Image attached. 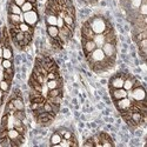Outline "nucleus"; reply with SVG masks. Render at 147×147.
I'll use <instances>...</instances> for the list:
<instances>
[{
    "label": "nucleus",
    "mask_w": 147,
    "mask_h": 147,
    "mask_svg": "<svg viewBox=\"0 0 147 147\" xmlns=\"http://www.w3.org/2000/svg\"><path fill=\"white\" fill-rule=\"evenodd\" d=\"M88 25L91 30L94 32V34H101L105 33L109 27H112L109 25V22L101 16H94L87 20Z\"/></svg>",
    "instance_id": "f257e3e1"
},
{
    "label": "nucleus",
    "mask_w": 147,
    "mask_h": 147,
    "mask_svg": "<svg viewBox=\"0 0 147 147\" xmlns=\"http://www.w3.org/2000/svg\"><path fill=\"white\" fill-rule=\"evenodd\" d=\"M128 73L127 72H119L117 74H114L108 81V87L109 90H114V88H121L124 85V80L127 77Z\"/></svg>",
    "instance_id": "f03ea898"
},
{
    "label": "nucleus",
    "mask_w": 147,
    "mask_h": 147,
    "mask_svg": "<svg viewBox=\"0 0 147 147\" xmlns=\"http://www.w3.org/2000/svg\"><path fill=\"white\" fill-rule=\"evenodd\" d=\"M129 98L134 101H145L146 100V88L142 86V85H139V86L133 87L131 91H128V95Z\"/></svg>",
    "instance_id": "7ed1b4c3"
},
{
    "label": "nucleus",
    "mask_w": 147,
    "mask_h": 147,
    "mask_svg": "<svg viewBox=\"0 0 147 147\" xmlns=\"http://www.w3.org/2000/svg\"><path fill=\"white\" fill-rule=\"evenodd\" d=\"M22 17H24V22H26L27 25H30L33 28L36 26V24L39 22V13L36 9L25 12V13H22Z\"/></svg>",
    "instance_id": "20e7f679"
},
{
    "label": "nucleus",
    "mask_w": 147,
    "mask_h": 147,
    "mask_svg": "<svg viewBox=\"0 0 147 147\" xmlns=\"http://www.w3.org/2000/svg\"><path fill=\"white\" fill-rule=\"evenodd\" d=\"M117 109L120 112V113H124V112H127L131 109V106H132V98L129 96H126V98H122L120 100H115L113 101Z\"/></svg>",
    "instance_id": "39448f33"
},
{
    "label": "nucleus",
    "mask_w": 147,
    "mask_h": 147,
    "mask_svg": "<svg viewBox=\"0 0 147 147\" xmlns=\"http://www.w3.org/2000/svg\"><path fill=\"white\" fill-rule=\"evenodd\" d=\"M101 50H102L104 54L106 55V58L111 59V60H115V58H117V44L105 42L101 47Z\"/></svg>",
    "instance_id": "423d86ee"
},
{
    "label": "nucleus",
    "mask_w": 147,
    "mask_h": 147,
    "mask_svg": "<svg viewBox=\"0 0 147 147\" xmlns=\"http://www.w3.org/2000/svg\"><path fill=\"white\" fill-rule=\"evenodd\" d=\"M81 45H82V51H84L85 57H87L96 48V45L92 39H87V40L81 39Z\"/></svg>",
    "instance_id": "0eeeda50"
},
{
    "label": "nucleus",
    "mask_w": 147,
    "mask_h": 147,
    "mask_svg": "<svg viewBox=\"0 0 147 147\" xmlns=\"http://www.w3.org/2000/svg\"><path fill=\"white\" fill-rule=\"evenodd\" d=\"M109 94H111V98L112 100L115 101V100H120L122 98H126L128 95V92L124 88H114V90H109Z\"/></svg>",
    "instance_id": "6e6552de"
},
{
    "label": "nucleus",
    "mask_w": 147,
    "mask_h": 147,
    "mask_svg": "<svg viewBox=\"0 0 147 147\" xmlns=\"http://www.w3.org/2000/svg\"><path fill=\"white\" fill-rule=\"evenodd\" d=\"M93 36H94V32L91 30L88 22L86 21L81 27V39H85V40L93 39Z\"/></svg>",
    "instance_id": "1a4fd4ad"
},
{
    "label": "nucleus",
    "mask_w": 147,
    "mask_h": 147,
    "mask_svg": "<svg viewBox=\"0 0 147 147\" xmlns=\"http://www.w3.org/2000/svg\"><path fill=\"white\" fill-rule=\"evenodd\" d=\"M7 20L9 26H18L20 22H24V17L22 14H13V13H8L7 16Z\"/></svg>",
    "instance_id": "9d476101"
},
{
    "label": "nucleus",
    "mask_w": 147,
    "mask_h": 147,
    "mask_svg": "<svg viewBox=\"0 0 147 147\" xmlns=\"http://www.w3.org/2000/svg\"><path fill=\"white\" fill-rule=\"evenodd\" d=\"M98 136H99L101 146H104V147H107V146H114V141L112 140L111 137H109V134H107L106 132H100L99 134H98Z\"/></svg>",
    "instance_id": "9b49d317"
},
{
    "label": "nucleus",
    "mask_w": 147,
    "mask_h": 147,
    "mask_svg": "<svg viewBox=\"0 0 147 147\" xmlns=\"http://www.w3.org/2000/svg\"><path fill=\"white\" fill-rule=\"evenodd\" d=\"M136 77H133V76H131L129 73L127 74V77L125 78V80H124V85H122V88L124 90H126L127 92L128 91H131L133 87H134V84H136Z\"/></svg>",
    "instance_id": "f8f14e48"
},
{
    "label": "nucleus",
    "mask_w": 147,
    "mask_h": 147,
    "mask_svg": "<svg viewBox=\"0 0 147 147\" xmlns=\"http://www.w3.org/2000/svg\"><path fill=\"white\" fill-rule=\"evenodd\" d=\"M46 86L48 90H53V88H60L63 87V80L61 78H57V79H52V80H47L46 81Z\"/></svg>",
    "instance_id": "ddd939ff"
},
{
    "label": "nucleus",
    "mask_w": 147,
    "mask_h": 147,
    "mask_svg": "<svg viewBox=\"0 0 147 147\" xmlns=\"http://www.w3.org/2000/svg\"><path fill=\"white\" fill-rule=\"evenodd\" d=\"M92 40L95 42L96 47L101 48L102 45L106 42V35H105V33H101V34H94V36H93V39H92Z\"/></svg>",
    "instance_id": "4468645a"
},
{
    "label": "nucleus",
    "mask_w": 147,
    "mask_h": 147,
    "mask_svg": "<svg viewBox=\"0 0 147 147\" xmlns=\"http://www.w3.org/2000/svg\"><path fill=\"white\" fill-rule=\"evenodd\" d=\"M46 32H47V35L50 39H57L59 36V28L57 26H47Z\"/></svg>",
    "instance_id": "2eb2a0df"
},
{
    "label": "nucleus",
    "mask_w": 147,
    "mask_h": 147,
    "mask_svg": "<svg viewBox=\"0 0 147 147\" xmlns=\"http://www.w3.org/2000/svg\"><path fill=\"white\" fill-rule=\"evenodd\" d=\"M61 140H63V137H61L60 134L58 133V131H57V132H54L52 134L51 138H50V145L51 146H57V145H59L61 142Z\"/></svg>",
    "instance_id": "dca6fc26"
},
{
    "label": "nucleus",
    "mask_w": 147,
    "mask_h": 147,
    "mask_svg": "<svg viewBox=\"0 0 147 147\" xmlns=\"http://www.w3.org/2000/svg\"><path fill=\"white\" fill-rule=\"evenodd\" d=\"M8 13H13V14H22V11H21V7L16 5L14 3H9L8 4Z\"/></svg>",
    "instance_id": "f3484780"
},
{
    "label": "nucleus",
    "mask_w": 147,
    "mask_h": 147,
    "mask_svg": "<svg viewBox=\"0 0 147 147\" xmlns=\"http://www.w3.org/2000/svg\"><path fill=\"white\" fill-rule=\"evenodd\" d=\"M20 7H21L22 13H25V12H28V11H32V9H36V4H33V3L28 1V0H26Z\"/></svg>",
    "instance_id": "a211bd4d"
},
{
    "label": "nucleus",
    "mask_w": 147,
    "mask_h": 147,
    "mask_svg": "<svg viewBox=\"0 0 147 147\" xmlns=\"http://www.w3.org/2000/svg\"><path fill=\"white\" fill-rule=\"evenodd\" d=\"M18 28H19V31H21L24 33H31V34H33V31H34V28L31 27L30 25H27L26 22H20L18 25Z\"/></svg>",
    "instance_id": "6ab92c4d"
},
{
    "label": "nucleus",
    "mask_w": 147,
    "mask_h": 147,
    "mask_svg": "<svg viewBox=\"0 0 147 147\" xmlns=\"http://www.w3.org/2000/svg\"><path fill=\"white\" fill-rule=\"evenodd\" d=\"M3 58H4V59H12V58H13V50H12L11 45L4 46V53H3Z\"/></svg>",
    "instance_id": "aec40b11"
},
{
    "label": "nucleus",
    "mask_w": 147,
    "mask_h": 147,
    "mask_svg": "<svg viewBox=\"0 0 147 147\" xmlns=\"http://www.w3.org/2000/svg\"><path fill=\"white\" fill-rule=\"evenodd\" d=\"M0 90H1L4 93H8L11 90V81H7L5 79H3L0 81Z\"/></svg>",
    "instance_id": "412c9836"
},
{
    "label": "nucleus",
    "mask_w": 147,
    "mask_h": 147,
    "mask_svg": "<svg viewBox=\"0 0 147 147\" xmlns=\"http://www.w3.org/2000/svg\"><path fill=\"white\" fill-rule=\"evenodd\" d=\"M47 96H63V87H60V88H53V90H48Z\"/></svg>",
    "instance_id": "4be33fe9"
},
{
    "label": "nucleus",
    "mask_w": 147,
    "mask_h": 147,
    "mask_svg": "<svg viewBox=\"0 0 147 147\" xmlns=\"http://www.w3.org/2000/svg\"><path fill=\"white\" fill-rule=\"evenodd\" d=\"M13 115H14V118L20 119L22 121L26 120V112H25V109H24V111H18V109H16V112H14Z\"/></svg>",
    "instance_id": "5701e85b"
},
{
    "label": "nucleus",
    "mask_w": 147,
    "mask_h": 147,
    "mask_svg": "<svg viewBox=\"0 0 147 147\" xmlns=\"http://www.w3.org/2000/svg\"><path fill=\"white\" fill-rule=\"evenodd\" d=\"M1 67H3L4 69H7V68L13 67V61H12V59H4V60H3V64H1Z\"/></svg>",
    "instance_id": "b1692460"
},
{
    "label": "nucleus",
    "mask_w": 147,
    "mask_h": 147,
    "mask_svg": "<svg viewBox=\"0 0 147 147\" xmlns=\"http://www.w3.org/2000/svg\"><path fill=\"white\" fill-rule=\"evenodd\" d=\"M59 78V72H53V71H48L46 74V79L47 80H52V79H57Z\"/></svg>",
    "instance_id": "393cba45"
},
{
    "label": "nucleus",
    "mask_w": 147,
    "mask_h": 147,
    "mask_svg": "<svg viewBox=\"0 0 147 147\" xmlns=\"http://www.w3.org/2000/svg\"><path fill=\"white\" fill-rule=\"evenodd\" d=\"M44 111L47 112V113H54L53 112V106L51 102H48L47 100L44 102Z\"/></svg>",
    "instance_id": "a878e982"
},
{
    "label": "nucleus",
    "mask_w": 147,
    "mask_h": 147,
    "mask_svg": "<svg viewBox=\"0 0 147 147\" xmlns=\"http://www.w3.org/2000/svg\"><path fill=\"white\" fill-rule=\"evenodd\" d=\"M64 26H65L64 18H63V17H59V16H57V27L60 30V28H63Z\"/></svg>",
    "instance_id": "bb28decb"
},
{
    "label": "nucleus",
    "mask_w": 147,
    "mask_h": 147,
    "mask_svg": "<svg viewBox=\"0 0 147 147\" xmlns=\"http://www.w3.org/2000/svg\"><path fill=\"white\" fill-rule=\"evenodd\" d=\"M73 137H74V134H73V132H72V131H69V129H66V131H65V133L63 134V138H64V139H66V140H71Z\"/></svg>",
    "instance_id": "cd10ccee"
},
{
    "label": "nucleus",
    "mask_w": 147,
    "mask_h": 147,
    "mask_svg": "<svg viewBox=\"0 0 147 147\" xmlns=\"http://www.w3.org/2000/svg\"><path fill=\"white\" fill-rule=\"evenodd\" d=\"M14 128H16L20 134L25 136V133H26V126H25V124H22V125H20V126H16Z\"/></svg>",
    "instance_id": "c85d7f7f"
},
{
    "label": "nucleus",
    "mask_w": 147,
    "mask_h": 147,
    "mask_svg": "<svg viewBox=\"0 0 147 147\" xmlns=\"http://www.w3.org/2000/svg\"><path fill=\"white\" fill-rule=\"evenodd\" d=\"M41 106H44V104H39V102H31V111L32 112H34V111H36L39 107H41Z\"/></svg>",
    "instance_id": "c756f323"
},
{
    "label": "nucleus",
    "mask_w": 147,
    "mask_h": 147,
    "mask_svg": "<svg viewBox=\"0 0 147 147\" xmlns=\"http://www.w3.org/2000/svg\"><path fill=\"white\" fill-rule=\"evenodd\" d=\"M4 73H6L7 76H9V77H12V78H13V77H14V73H16V71H14V67H11V68L4 69Z\"/></svg>",
    "instance_id": "7c9ffc66"
},
{
    "label": "nucleus",
    "mask_w": 147,
    "mask_h": 147,
    "mask_svg": "<svg viewBox=\"0 0 147 147\" xmlns=\"http://www.w3.org/2000/svg\"><path fill=\"white\" fill-rule=\"evenodd\" d=\"M82 146H85V147H87V146H94V141L92 140V137L91 138H87L86 140H85L84 144H82Z\"/></svg>",
    "instance_id": "2f4dec72"
},
{
    "label": "nucleus",
    "mask_w": 147,
    "mask_h": 147,
    "mask_svg": "<svg viewBox=\"0 0 147 147\" xmlns=\"http://www.w3.org/2000/svg\"><path fill=\"white\" fill-rule=\"evenodd\" d=\"M25 1H26V0H12V3H14V4L18 5V6H21Z\"/></svg>",
    "instance_id": "473e14b6"
},
{
    "label": "nucleus",
    "mask_w": 147,
    "mask_h": 147,
    "mask_svg": "<svg viewBox=\"0 0 147 147\" xmlns=\"http://www.w3.org/2000/svg\"><path fill=\"white\" fill-rule=\"evenodd\" d=\"M81 3H84V4H86V5H88V4H94V3H96L98 0H80Z\"/></svg>",
    "instance_id": "72a5a7b5"
},
{
    "label": "nucleus",
    "mask_w": 147,
    "mask_h": 147,
    "mask_svg": "<svg viewBox=\"0 0 147 147\" xmlns=\"http://www.w3.org/2000/svg\"><path fill=\"white\" fill-rule=\"evenodd\" d=\"M7 93H4L1 90H0V102H4V99H5V95Z\"/></svg>",
    "instance_id": "f704fd0d"
},
{
    "label": "nucleus",
    "mask_w": 147,
    "mask_h": 147,
    "mask_svg": "<svg viewBox=\"0 0 147 147\" xmlns=\"http://www.w3.org/2000/svg\"><path fill=\"white\" fill-rule=\"evenodd\" d=\"M134 134H136V136L137 137H141V134H142V132L139 129V131H136V132H134Z\"/></svg>",
    "instance_id": "c9c22d12"
},
{
    "label": "nucleus",
    "mask_w": 147,
    "mask_h": 147,
    "mask_svg": "<svg viewBox=\"0 0 147 147\" xmlns=\"http://www.w3.org/2000/svg\"><path fill=\"white\" fill-rule=\"evenodd\" d=\"M101 84H104V85H105V84H107V81H106L105 79H102V80H101Z\"/></svg>",
    "instance_id": "e433bc0d"
},
{
    "label": "nucleus",
    "mask_w": 147,
    "mask_h": 147,
    "mask_svg": "<svg viewBox=\"0 0 147 147\" xmlns=\"http://www.w3.org/2000/svg\"><path fill=\"white\" fill-rule=\"evenodd\" d=\"M3 60H4V58H0V66H1V64H3Z\"/></svg>",
    "instance_id": "4c0bfd02"
}]
</instances>
